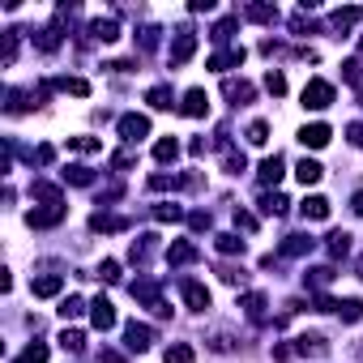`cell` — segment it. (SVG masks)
I'll list each match as a JSON object with an SVG mask.
<instances>
[{
	"label": "cell",
	"mask_w": 363,
	"mask_h": 363,
	"mask_svg": "<svg viewBox=\"0 0 363 363\" xmlns=\"http://www.w3.org/2000/svg\"><path fill=\"white\" fill-rule=\"evenodd\" d=\"M99 363H128V359H124L120 350H111V346H103V350H99Z\"/></svg>",
	"instance_id": "91938a15"
},
{
	"label": "cell",
	"mask_w": 363,
	"mask_h": 363,
	"mask_svg": "<svg viewBox=\"0 0 363 363\" xmlns=\"http://www.w3.org/2000/svg\"><path fill=\"white\" fill-rule=\"evenodd\" d=\"M60 175H65V184H73V189H94V171H90L86 162H73V167H65Z\"/></svg>",
	"instance_id": "44dd1931"
},
{
	"label": "cell",
	"mask_w": 363,
	"mask_h": 363,
	"mask_svg": "<svg viewBox=\"0 0 363 363\" xmlns=\"http://www.w3.org/2000/svg\"><path fill=\"white\" fill-rule=\"evenodd\" d=\"M218 278H223L227 286H244V282H248V274L235 269V265H218Z\"/></svg>",
	"instance_id": "681fc988"
},
{
	"label": "cell",
	"mask_w": 363,
	"mask_h": 363,
	"mask_svg": "<svg viewBox=\"0 0 363 363\" xmlns=\"http://www.w3.org/2000/svg\"><path fill=\"white\" fill-rule=\"evenodd\" d=\"M240 18L261 22V26H274V22H278V5H244V13H240Z\"/></svg>",
	"instance_id": "4316f807"
},
{
	"label": "cell",
	"mask_w": 363,
	"mask_h": 363,
	"mask_svg": "<svg viewBox=\"0 0 363 363\" xmlns=\"http://www.w3.org/2000/svg\"><path fill=\"white\" fill-rule=\"evenodd\" d=\"M179 295H184V303L193 308V312H210V291H206V282H197V278H179Z\"/></svg>",
	"instance_id": "ba28073f"
},
{
	"label": "cell",
	"mask_w": 363,
	"mask_h": 363,
	"mask_svg": "<svg viewBox=\"0 0 363 363\" xmlns=\"http://www.w3.org/2000/svg\"><path fill=\"white\" fill-rule=\"evenodd\" d=\"M291 30H295V35H308V30H312V18H308V9L291 13Z\"/></svg>",
	"instance_id": "f5cc1de1"
},
{
	"label": "cell",
	"mask_w": 363,
	"mask_h": 363,
	"mask_svg": "<svg viewBox=\"0 0 363 363\" xmlns=\"http://www.w3.org/2000/svg\"><path fill=\"white\" fill-rule=\"evenodd\" d=\"M342 77H346L350 86H359V77H363V73H359V60H346V65H342Z\"/></svg>",
	"instance_id": "6f0895ef"
},
{
	"label": "cell",
	"mask_w": 363,
	"mask_h": 363,
	"mask_svg": "<svg viewBox=\"0 0 363 363\" xmlns=\"http://www.w3.org/2000/svg\"><path fill=\"white\" fill-rule=\"evenodd\" d=\"M154 252H158V235H137L133 248H128V261H133L137 269H145V265L154 261Z\"/></svg>",
	"instance_id": "4fadbf2b"
},
{
	"label": "cell",
	"mask_w": 363,
	"mask_h": 363,
	"mask_svg": "<svg viewBox=\"0 0 363 363\" xmlns=\"http://www.w3.org/2000/svg\"><path fill=\"white\" fill-rule=\"evenodd\" d=\"M265 90H269V94H274V99H282V94H286V77H282V73H274V69H269V73H265Z\"/></svg>",
	"instance_id": "f907efd6"
},
{
	"label": "cell",
	"mask_w": 363,
	"mask_h": 363,
	"mask_svg": "<svg viewBox=\"0 0 363 363\" xmlns=\"http://www.w3.org/2000/svg\"><path fill=\"white\" fill-rule=\"evenodd\" d=\"M240 308H244V316H248L252 325H265V320H269V312H265V308H269V299H265L261 291H248V295L240 299Z\"/></svg>",
	"instance_id": "5bb4252c"
},
{
	"label": "cell",
	"mask_w": 363,
	"mask_h": 363,
	"mask_svg": "<svg viewBox=\"0 0 363 363\" xmlns=\"http://www.w3.org/2000/svg\"><path fill=\"white\" fill-rule=\"evenodd\" d=\"M193 52H197V35H193L189 26H179V30H175V43H171L167 65H171V69H184V65L193 60Z\"/></svg>",
	"instance_id": "277c9868"
},
{
	"label": "cell",
	"mask_w": 363,
	"mask_h": 363,
	"mask_svg": "<svg viewBox=\"0 0 363 363\" xmlns=\"http://www.w3.org/2000/svg\"><path fill=\"white\" fill-rule=\"evenodd\" d=\"M214 248H218L223 257H244V240H240V235H231V231L214 235Z\"/></svg>",
	"instance_id": "1f68e13d"
},
{
	"label": "cell",
	"mask_w": 363,
	"mask_h": 363,
	"mask_svg": "<svg viewBox=\"0 0 363 363\" xmlns=\"http://www.w3.org/2000/svg\"><path fill=\"white\" fill-rule=\"evenodd\" d=\"M235 26H240V13H231V18H223L214 30H210V39L214 43H231V35H235Z\"/></svg>",
	"instance_id": "8d00e7d4"
},
{
	"label": "cell",
	"mask_w": 363,
	"mask_h": 363,
	"mask_svg": "<svg viewBox=\"0 0 363 363\" xmlns=\"http://www.w3.org/2000/svg\"><path fill=\"white\" fill-rule=\"evenodd\" d=\"M154 342H158L154 325H145V320H128V325H124V346H128L133 354H145Z\"/></svg>",
	"instance_id": "3957f363"
},
{
	"label": "cell",
	"mask_w": 363,
	"mask_h": 363,
	"mask_svg": "<svg viewBox=\"0 0 363 363\" xmlns=\"http://www.w3.org/2000/svg\"><path fill=\"white\" fill-rule=\"evenodd\" d=\"M154 218L158 223H179V218H184V210L171 206V201H162V206H154Z\"/></svg>",
	"instance_id": "c3c4849f"
},
{
	"label": "cell",
	"mask_w": 363,
	"mask_h": 363,
	"mask_svg": "<svg viewBox=\"0 0 363 363\" xmlns=\"http://www.w3.org/2000/svg\"><path fill=\"white\" fill-rule=\"evenodd\" d=\"M175 158H179V141H175V137H158V141H154V162L167 167V162H175Z\"/></svg>",
	"instance_id": "f546056e"
},
{
	"label": "cell",
	"mask_w": 363,
	"mask_h": 363,
	"mask_svg": "<svg viewBox=\"0 0 363 363\" xmlns=\"http://www.w3.org/2000/svg\"><path fill=\"white\" fill-rule=\"evenodd\" d=\"M235 227H240V231H248V235H252V231H257V218H252V214H248V210H235Z\"/></svg>",
	"instance_id": "9f6ffc18"
},
{
	"label": "cell",
	"mask_w": 363,
	"mask_h": 363,
	"mask_svg": "<svg viewBox=\"0 0 363 363\" xmlns=\"http://www.w3.org/2000/svg\"><path fill=\"white\" fill-rule=\"evenodd\" d=\"M244 137H248V145H265V141H269V124H265V120H252Z\"/></svg>",
	"instance_id": "bcb514c9"
},
{
	"label": "cell",
	"mask_w": 363,
	"mask_h": 363,
	"mask_svg": "<svg viewBox=\"0 0 363 363\" xmlns=\"http://www.w3.org/2000/svg\"><path fill=\"white\" fill-rule=\"evenodd\" d=\"M359 103H363V86H359Z\"/></svg>",
	"instance_id": "003e7915"
},
{
	"label": "cell",
	"mask_w": 363,
	"mask_h": 363,
	"mask_svg": "<svg viewBox=\"0 0 363 363\" xmlns=\"http://www.w3.org/2000/svg\"><path fill=\"white\" fill-rule=\"evenodd\" d=\"M162 257H167V265L175 269V265H193V261H201V248H197L193 240H171Z\"/></svg>",
	"instance_id": "9c48e42d"
},
{
	"label": "cell",
	"mask_w": 363,
	"mask_h": 363,
	"mask_svg": "<svg viewBox=\"0 0 363 363\" xmlns=\"http://www.w3.org/2000/svg\"><path fill=\"white\" fill-rule=\"evenodd\" d=\"M346 137H350V145H359V150H363V120L346 124Z\"/></svg>",
	"instance_id": "680465c9"
},
{
	"label": "cell",
	"mask_w": 363,
	"mask_h": 363,
	"mask_svg": "<svg viewBox=\"0 0 363 363\" xmlns=\"http://www.w3.org/2000/svg\"><path fill=\"white\" fill-rule=\"evenodd\" d=\"M158 35H162V30H158V26H141V30H137V48H141V52H145V56H150V52H154V48H158Z\"/></svg>",
	"instance_id": "f6af8a7d"
},
{
	"label": "cell",
	"mask_w": 363,
	"mask_h": 363,
	"mask_svg": "<svg viewBox=\"0 0 363 363\" xmlns=\"http://www.w3.org/2000/svg\"><path fill=\"white\" fill-rule=\"evenodd\" d=\"M206 342H210V350H218V354H231V350H235V337H231L227 329H214Z\"/></svg>",
	"instance_id": "7bdbcfd3"
},
{
	"label": "cell",
	"mask_w": 363,
	"mask_h": 363,
	"mask_svg": "<svg viewBox=\"0 0 363 363\" xmlns=\"http://www.w3.org/2000/svg\"><path fill=\"white\" fill-rule=\"evenodd\" d=\"M299 214H303V223H325L329 218V201L325 197H303Z\"/></svg>",
	"instance_id": "484cf974"
},
{
	"label": "cell",
	"mask_w": 363,
	"mask_h": 363,
	"mask_svg": "<svg viewBox=\"0 0 363 363\" xmlns=\"http://www.w3.org/2000/svg\"><path fill=\"white\" fill-rule=\"evenodd\" d=\"M60 346H65L69 354H82V350H86V333H82V329H60Z\"/></svg>",
	"instance_id": "74e56055"
},
{
	"label": "cell",
	"mask_w": 363,
	"mask_h": 363,
	"mask_svg": "<svg viewBox=\"0 0 363 363\" xmlns=\"http://www.w3.org/2000/svg\"><path fill=\"white\" fill-rule=\"evenodd\" d=\"M69 150H77V154H99L103 141H99V137H69Z\"/></svg>",
	"instance_id": "7dc6e473"
},
{
	"label": "cell",
	"mask_w": 363,
	"mask_h": 363,
	"mask_svg": "<svg viewBox=\"0 0 363 363\" xmlns=\"http://www.w3.org/2000/svg\"><path fill=\"white\" fill-rule=\"evenodd\" d=\"M145 103H150L154 111H171V107H175V94H171V86H150V90H145Z\"/></svg>",
	"instance_id": "83f0119b"
},
{
	"label": "cell",
	"mask_w": 363,
	"mask_h": 363,
	"mask_svg": "<svg viewBox=\"0 0 363 363\" xmlns=\"http://www.w3.org/2000/svg\"><path fill=\"white\" fill-rule=\"evenodd\" d=\"M210 223H214V218H210L206 210H193V214H189V227H193V231H210Z\"/></svg>",
	"instance_id": "11a10c76"
},
{
	"label": "cell",
	"mask_w": 363,
	"mask_h": 363,
	"mask_svg": "<svg viewBox=\"0 0 363 363\" xmlns=\"http://www.w3.org/2000/svg\"><path fill=\"white\" fill-rule=\"evenodd\" d=\"M350 210H354V214H359V218H363V189H359V193H354V197H350Z\"/></svg>",
	"instance_id": "be15d7a7"
},
{
	"label": "cell",
	"mask_w": 363,
	"mask_h": 363,
	"mask_svg": "<svg viewBox=\"0 0 363 363\" xmlns=\"http://www.w3.org/2000/svg\"><path fill=\"white\" fill-rule=\"evenodd\" d=\"M223 167H227V175H240V171H248V158H244V150L227 145V150H223Z\"/></svg>",
	"instance_id": "d590c367"
},
{
	"label": "cell",
	"mask_w": 363,
	"mask_h": 363,
	"mask_svg": "<svg viewBox=\"0 0 363 363\" xmlns=\"http://www.w3.org/2000/svg\"><path fill=\"white\" fill-rule=\"evenodd\" d=\"M116 128H120V141H124V145H137V141H145V137H150V116H137V111H124Z\"/></svg>",
	"instance_id": "5b68a950"
},
{
	"label": "cell",
	"mask_w": 363,
	"mask_h": 363,
	"mask_svg": "<svg viewBox=\"0 0 363 363\" xmlns=\"http://www.w3.org/2000/svg\"><path fill=\"white\" fill-rule=\"evenodd\" d=\"M90 320H94V329H99V333H107V329H116V303L99 295V299L90 303Z\"/></svg>",
	"instance_id": "9a60e30c"
},
{
	"label": "cell",
	"mask_w": 363,
	"mask_h": 363,
	"mask_svg": "<svg viewBox=\"0 0 363 363\" xmlns=\"http://www.w3.org/2000/svg\"><path fill=\"white\" fill-rule=\"evenodd\" d=\"M359 56H363V35H359Z\"/></svg>",
	"instance_id": "03108f58"
},
{
	"label": "cell",
	"mask_w": 363,
	"mask_h": 363,
	"mask_svg": "<svg viewBox=\"0 0 363 363\" xmlns=\"http://www.w3.org/2000/svg\"><path fill=\"white\" fill-rule=\"evenodd\" d=\"M282 175H286V158H282V154H269V158L257 167V179H261L265 189H269V184H278Z\"/></svg>",
	"instance_id": "2e32d148"
},
{
	"label": "cell",
	"mask_w": 363,
	"mask_h": 363,
	"mask_svg": "<svg viewBox=\"0 0 363 363\" xmlns=\"http://www.w3.org/2000/svg\"><path fill=\"white\" fill-rule=\"evenodd\" d=\"M86 308H90V303H86L82 295H69V299H60V316H65V320H77Z\"/></svg>",
	"instance_id": "b9f144b4"
},
{
	"label": "cell",
	"mask_w": 363,
	"mask_h": 363,
	"mask_svg": "<svg viewBox=\"0 0 363 363\" xmlns=\"http://www.w3.org/2000/svg\"><path fill=\"white\" fill-rule=\"evenodd\" d=\"M179 116H189V120H201V116H210V94H206L201 86H193V90L184 94V103H179Z\"/></svg>",
	"instance_id": "7c38bea8"
},
{
	"label": "cell",
	"mask_w": 363,
	"mask_h": 363,
	"mask_svg": "<svg viewBox=\"0 0 363 363\" xmlns=\"http://www.w3.org/2000/svg\"><path fill=\"white\" fill-rule=\"evenodd\" d=\"M128 167H137V154L133 150H116L111 154V171H128Z\"/></svg>",
	"instance_id": "816d5d0a"
},
{
	"label": "cell",
	"mask_w": 363,
	"mask_h": 363,
	"mask_svg": "<svg viewBox=\"0 0 363 363\" xmlns=\"http://www.w3.org/2000/svg\"><path fill=\"white\" fill-rule=\"evenodd\" d=\"M162 359H167V363H197V350H193L189 342H171Z\"/></svg>",
	"instance_id": "d6a6232c"
},
{
	"label": "cell",
	"mask_w": 363,
	"mask_h": 363,
	"mask_svg": "<svg viewBox=\"0 0 363 363\" xmlns=\"http://www.w3.org/2000/svg\"><path fill=\"white\" fill-rule=\"evenodd\" d=\"M65 218H69V206H65V197H60V201H43V206H35V210L26 214V227L48 231V227H60Z\"/></svg>",
	"instance_id": "6da1fadb"
},
{
	"label": "cell",
	"mask_w": 363,
	"mask_h": 363,
	"mask_svg": "<svg viewBox=\"0 0 363 363\" xmlns=\"http://www.w3.org/2000/svg\"><path fill=\"white\" fill-rule=\"evenodd\" d=\"M60 291H65V278H60V274H43V278L30 282V295H35V299H56Z\"/></svg>",
	"instance_id": "d6986e66"
},
{
	"label": "cell",
	"mask_w": 363,
	"mask_h": 363,
	"mask_svg": "<svg viewBox=\"0 0 363 363\" xmlns=\"http://www.w3.org/2000/svg\"><path fill=\"white\" fill-rule=\"evenodd\" d=\"M261 214H286V197L282 193H261Z\"/></svg>",
	"instance_id": "60d3db41"
},
{
	"label": "cell",
	"mask_w": 363,
	"mask_h": 363,
	"mask_svg": "<svg viewBox=\"0 0 363 363\" xmlns=\"http://www.w3.org/2000/svg\"><path fill=\"white\" fill-rule=\"evenodd\" d=\"M354 274H359V278H363V257H359V261H354Z\"/></svg>",
	"instance_id": "e7e4bbea"
},
{
	"label": "cell",
	"mask_w": 363,
	"mask_h": 363,
	"mask_svg": "<svg viewBox=\"0 0 363 363\" xmlns=\"http://www.w3.org/2000/svg\"><path fill=\"white\" fill-rule=\"evenodd\" d=\"M189 13H214V5H210V0H193Z\"/></svg>",
	"instance_id": "6125c7cd"
},
{
	"label": "cell",
	"mask_w": 363,
	"mask_h": 363,
	"mask_svg": "<svg viewBox=\"0 0 363 363\" xmlns=\"http://www.w3.org/2000/svg\"><path fill=\"white\" fill-rule=\"evenodd\" d=\"M291 350H295V354H303V359H325L333 346H329V337H325V333H299Z\"/></svg>",
	"instance_id": "30bf717a"
},
{
	"label": "cell",
	"mask_w": 363,
	"mask_h": 363,
	"mask_svg": "<svg viewBox=\"0 0 363 363\" xmlns=\"http://www.w3.org/2000/svg\"><path fill=\"white\" fill-rule=\"evenodd\" d=\"M9 363H48V346L43 342H30L18 359H9Z\"/></svg>",
	"instance_id": "ee69618b"
},
{
	"label": "cell",
	"mask_w": 363,
	"mask_h": 363,
	"mask_svg": "<svg viewBox=\"0 0 363 363\" xmlns=\"http://www.w3.org/2000/svg\"><path fill=\"white\" fill-rule=\"evenodd\" d=\"M35 43H39V52H43V56H56V52H60V43H65V39H60V26H56V22H52V26H43V30L35 35Z\"/></svg>",
	"instance_id": "d4e9b609"
},
{
	"label": "cell",
	"mask_w": 363,
	"mask_h": 363,
	"mask_svg": "<svg viewBox=\"0 0 363 363\" xmlns=\"http://www.w3.org/2000/svg\"><path fill=\"white\" fill-rule=\"evenodd\" d=\"M90 231L116 235V231H128V218H124V214H107V210H99V214L90 218Z\"/></svg>",
	"instance_id": "ac0fdd59"
},
{
	"label": "cell",
	"mask_w": 363,
	"mask_h": 363,
	"mask_svg": "<svg viewBox=\"0 0 363 363\" xmlns=\"http://www.w3.org/2000/svg\"><path fill=\"white\" fill-rule=\"evenodd\" d=\"M359 22H363V9H359V5H346V9H333V13H329V30H333L337 39L350 35Z\"/></svg>",
	"instance_id": "8fae6325"
},
{
	"label": "cell",
	"mask_w": 363,
	"mask_h": 363,
	"mask_svg": "<svg viewBox=\"0 0 363 363\" xmlns=\"http://www.w3.org/2000/svg\"><path fill=\"white\" fill-rule=\"evenodd\" d=\"M223 99H227L231 107H248V103L257 99V86L244 82V77H223Z\"/></svg>",
	"instance_id": "52a82bcc"
},
{
	"label": "cell",
	"mask_w": 363,
	"mask_h": 363,
	"mask_svg": "<svg viewBox=\"0 0 363 363\" xmlns=\"http://www.w3.org/2000/svg\"><path fill=\"white\" fill-rule=\"evenodd\" d=\"M333 278H337V274H333V265H316V269H308V274H303V286H308L312 295H320Z\"/></svg>",
	"instance_id": "cb8c5ba5"
},
{
	"label": "cell",
	"mask_w": 363,
	"mask_h": 363,
	"mask_svg": "<svg viewBox=\"0 0 363 363\" xmlns=\"http://www.w3.org/2000/svg\"><path fill=\"white\" fill-rule=\"evenodd\" d=\"M133 299H137V303H145V308H150L154 316H162V320L171 316V308H167V299H162V291H158V282H154V278H137V282H133Z\"/></svg>",
	"instance_id": "7a4b0ae2"
},
{
	"label": "cell",
	"mask_w": 363,
	"mask_h": 363,
	"mask_svg": "<svg viewBox=\"0 0 363 363\" xmlns=\"http://www.w3.org/2000/svg\"><path fill=\"white\" fill-rule=\"evenodd\" d=\"M325 252H329L333 261H342V257L350 252V235H346V231H329V235H325Z\"/></svg>",
	"instance_id": "4dcf8cb0"
},
{
	"label": "cell",
	"mask_w": 363,
	"mask_h": 363,
	"mask_svg": "<svg viewBox=\"0 0 363 363\" xmlns=\"http://www.w3.org/2000/svg\"><path fill=\"white\" fill-rule=\"evenodd\" d=\"M295 175H299V184H320L325 167H320L316 158H299V162H295Z\"/></svg>",
	"instance_id": "f1b7e54d"
},
{
	"label": "cell",
	"mask_w": 363,
	"mask_h": 363,
	"mask_svg": "<svg viewBox=\"0 0 363 363\" xmlns=\"http://www.w3.org/2000/svg\"><path fill=\"white\" fill-rule=\"evenodd\" d=\"M52 86H56V90H65V94H77V99H86V94H90V82H86V77H56Z\"/></svg>",
	"instance_id": "e575fe53"
},
{
	"label": "cell",
	"mask_w": 363,
	"mask_h": 363,
	"mask_svg": "<svg viewBox=\"0 0 363 363\" xmlns=\"http://www.w3.org/2000/svg\"><path fill=\"white\" fill-rule=\"evenodd\" d=\"M312 248H316V240L295 231V235H286V240H282V248H278V252H282V257H308Z\"/></svg>",
	"instance_id": "603a6c76"
},
{
	"label": "cell",
	"mask_w": 363,
	"mask_h": 363,
	"mask_svg": "<svg viewBox=\"0 0 363 363\" xmlns=\"http://www.w3.org/2000/svg\"><path fill=\"white\" fill-rule=\"evenodd\" d=\"M26 158H30V167H52L56 162V145H35V150H26Z\"/></svg>",
	"instance_id": "ab89813d"
},
{
	"label": "cell",
	"mask_w": 363,
	"mask_h": 363,
	"mask_svg": "<svg viewBox=\"0 0 363 363\" xmlns=\"http://www.w3.org/2000/svg\"><path fill=\"white\" fill-rule=\"evenodd\" d=\"M189 154L201 158V154H206V137H193V141H189Z\"/></svg>",
	"instance_id": "94428289"
},
{
	"label": "cell",
	"mask_w": 363,
	"mask_h": 363,
	"mask_svg": "<svg viewBox=\"0 0 363 363\" xmlns=\"http://www.w3.org/2000/svg\"><path fill=\"white\" fill-rule=\"evenodd\" d=\"M244 56H248L244 48H227V52H214V56H210V69H214V73H227V69H240V65H244Z\"/></svg>",
	"instance_id": "ffe728a7"
},
{
	"label": "cell",
	"mask_w": 363,
	"mask_h": 363,
	"mask_svg": "<svg viewBox=\"0 0 363 363\" xmlns=\"http://www.w3.org/2000/svg\"><path fill=\"white\" fill-rule=\"evenodd\" d=\"M18 48H22V30H5V52H0V65H5V69H13Z\"/></svg>",
	"instance_id": "836d02e7"
},
{
	"label": "cell",
	"mask_w": 363,
	"mask_h": 363,
	"mask_svg": "<svg viewBox=\"0 0 363 363\" xmlns=\"http://www.w3.org/2000/svg\"><path fill=\"white\" fill-rule=\"evenodd\" d=\"M329 137H333V128H329V124H303V128H299V141H303L308 150H325V145H329Z\"/></svg>",
	"instance_id": "e0dca14e"
},
{
	"label": "cell",
	"mask_w": 363,
	"mask_h": 363,
	"mask_svg": "<svg viewBox=\"0 0 363 363\" xmlns=\"http://www.w3.org/2000/svg\"><path fill=\"white\" fill-rule=\"evenodd\" d=\"M337 316H342L346 325L363 320V299H337Z\"/></svg>",
	"instance_id": "f35d334b"
},
{
	"label": "cell",
	"mask_w": 363,
	"mask_h": 363,
	"mask_svg": "<svg viewBox=\"0 0 363 363\" xmlns=\"http://www.w3.org/2000/svg\"><path fill=\"white\" fill-rule=\"evenodd\" d=\"M90 39H94V43H116V39H120V22H116V18L90 22Z\"/></svg>",
	"instance_id": "7402d4cb"
},
{
	"label": "cell",
	"mask_w": 363,
	"mask_h": 363,
	"mask_svg": "<svg viewBox=\"0 0 363 363\" xmlns=\"http://www.w3.org/2000/svg\"><path fill=\"white\" fill-rule=\"evenodd\" d=\"M99 278H103V282H120V261H111V257H107V261L99 265Z\"/></svg>",
	"instance_id": "db71d44e"
},
{
	"label": "cell",
	"mask_w": 363,
	"mask_h": 363,
	"mask_svg": "<svg viewBox=\"0 0 363 363\" xmlns=\"http://www.w3.org/2000/svg\"><path fill=\"white\" fill-rule=\"evenodd\" d=\"M333 99H337V94H333V86H329L325 77H312V82L303 86V107H308V111H325Z\"/></svg>",
	"instance_id": "8992f818"
}]
</instances>
